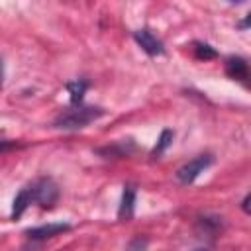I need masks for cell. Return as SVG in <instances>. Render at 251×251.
I'll use <instances>...</instances> for the list:
<instances>
[{
    "label": "cell",
    "mask_w": 251,
    "mask_h": 251,
    "mask_svg": "<svg viewBox=\"0 0 251 251\" xmlns=\"http://www.w3.org/2000/svg\"><path fill=\"white\" fill-rule=\"evenodd\" d=\"M31 198L35 204H39L41 208H51L57 200H59V186L55 184L53 178H39L37 182H33L31 186Z\"/></svg>",
    "instance_id": "obj_2"
},
{
    "label": "cell",
    "mask_w": 251,
    "mask_h": 251,
    "mask_svg": "<svg viewBox=\"0 0 251 251\" xmlns=\"http://www.w3.org/2000/svg\"><path fill=\"white\" fill-rule=\"evenodd\" d=\"M194 251H208V249H194Z\"/></svg>",
    "instance_id": "obj_16"
},
{
    "label": "cell",
    "mask_w": 251,
    "mask_h": 251,
    "mask_svg": "<svg viewBox=\"0 0 251 251\" xmlns=\"http://www.w3.org/2000/svg\"><path fill=\"white\" fill-rule=\"evenodd\" d=\"M31 202H33V198H31V188H29V186L22 188V190L16 194L14 202H12V220L22 218V214L27 210V206H29Z\"/></svg>",
    "instance_id": "obj_8"
},
{
    "label": "cell",
    "mask_w": 251,
    "mask_h": 251,
    "mask_svg": "<svg viewBox=\"0 0 251 251\" xmlns=\"http://www.w3.org/2000/svg\"><path fill=\"white\" fill-rule=\"evenodd\" d=\"M133 39L137 41V45H139L147 55H151V57L165 55V45H163V41H161L157 35H153L147 27L133 31Z\"/></svg>",
    "instance_id": "obj_4"
},
{
    "label": "cell",
    "mask_w": 251,
    "mask_h": 251,
    "mask_svg": "<svg viewBox=\"0 0 251 251\" xmlns=\"http://www.w3.org/2000/svg\"><path fill=\"white\" fill-rule=\"evenodd\" d=\"M2 78H4V63L0 59V86H2Z\"/></svg>",
    "instance_id": "obj_15"
},
{
    "label": "cell",
    "mask_w": 251,
    "mask_h": 251,
    "mask_svg": "<svg viewBox=\"0 0 251 251\" xmlns=\"http://www.w3.org/2000/svg\"><path fill=\"white\" fill-rule=\"evenodd\" d=\"M102 116H104V110L102 108L78 104V106H73L69 110H63L55 118L53 126L59 127V129H80V127H86L88 124L96 122Z\"/></svg>",
    "instance_id": "obj_1"
},
{
    "label": "cell",
    "mask_w": 251,
    "mask_h": 251,
    "mask_svg": "<svg viewBox=\"0 0 251 251\" xmlns=\"http://www.w3.org/2000/svg\"><path fill=\"white\" fill-rule=\"evenodd\" d=\"M226 73H227L229 78L245 82L249 78V65L243 57H229L226 61Z\"/></svg>",
    "instance_id": "obj_6"
},
{
    "label": "cell",
    "mask_w": 251,
    "mask_h": 251,
    "mask_svg": "<svg viewBox=\"0 0 251 251\" xmlns=\"http://www.w3.org/2000/svg\"><path fill=\"white\" fill-rule=\"evenodd\" d=\"M194 55H196L198 59H204V61L218 57L216 49H214L212 45H208V43H202V41H196V43H194Z\"/></svg>",
    "instance_id": "obj_10"
},
{
    "label": "cell",
    "mask_w": 251,
    "mask_h": 251,
    "mask_svg": "<svg viewBox=\"0 0 251 251\" xmlns=\"http://www.w3.org/2000/svg\"><path fill=\"white\" fill-rule=\"evenodd\" d=\"M145 245H147V239H143V237H135V239L127 245V251H145Z\"/></svg>",
    "instance_id": "obj_12"
},
{
    "label": "cell",
    "mask_w": 251,
    "mask_h": 251,
    "mask_svg": "<svg viewBox=\"0 0 251 251\" xmlns=\"http://www.w3.org/2000/svg\"><path fill=\"white\" fill-rule=\"evenodd\" d=\"M69 229H71V226L67 222H55V224H43V226H37V227H29V229H25V235L33 241H45V239L61 235Z\"/></svg>",
    "instance_id": "obj_5"
},
{
    "label": "cell",
    "mask_w": 251,
    "mask_h": 251,
    "mask_svg": "<svg viewBox=\"0 0 251 251\" xmlns=\"http://www.w3.org/2000/svg\"><path fill=\"white\" fill-rule=\"evenodd\" d=\"M86 88H88V80H82V78L73 80V82L67 84V90H69V94H71V104H73V106H78V104L82 102V96H84Z\"/></svg>",
    "instance_id": "obj_9"
},
{
    "label": "cell",
    "mask_w": 251,
    "mask_h": 251,
    "mask_svg": "<svg viewBox=\"0 0 251 251\" xmlns=\"http://www.w3.org/2000/svg\"><path fill=\"white\" fill-rule=\"evenodd\" d=\"M173 143V131L171 129H163V133H161V137H159V141H157V145L153 147V151H151V157H159L169 145Z\"/></svg>",
    "instance_id": "obj_11"
},
{
    "label": "cell",
    "mask_w": 251,
    "mask_h": 251,
    "mask_svg": "<svg viewBox=\"0 0 251 251\" xmlns=\"http://www.w3.org/2000/svg\"><path fill=\"white\" fill-rule=\"evenodd\" d=\"M16 145H18L16 141H10V139H0V153L10 151V149H14Z\"/></svg>",
    "instance_id": "obj_13"
},
{
    "label": "cell",
    "mask_w": 251,
    "mask_h": 251,
    "mask_svg": "<svg viewBox=\"0 0 251 251\" xmlns=\"http://www.w3.org/2000/svg\"><path fill=\"white\" fill-rule=\"evenodd\" d=\"M247 204H249V194L243 198V212H249V206Z\"/></svg>",
    "instance_id": "obj_14"
},
{
    "label": "cell",
    "mask_w": 251,
    "mask_h": 251,
    "mask_svg": "<svg viewBox=\"0 0 251 251\" xmlns=\"http://www.w3.org/2000/svg\"><path fill=\"white\" fill-rule=\"evenodd\" d=\"M133 208H135V186L126 184L124 186V192H122V202H120V208H118V218L122 222L131 220Z\"/></svg>",
    "instance_id": "obj_7"
},
{
    "label": "cell",
    "mask_w": 251,
    "mask_h": 251,
    "mask_svg": "<svg viewBox=\"0 0 251 251\" xmlns=\"http://www.w3.org/2000/svg\"><path fill=\"white\" fill-rule=\"evenodd\" d=\"M212 163H214V157H212V155H198V157H194L192 161H188L186 165H182V167L176 171L178 182H182V184H192V182L200 176V173H204Z\"/></svg>",
    "instance_id": "obj_3"
}]
</instances>
